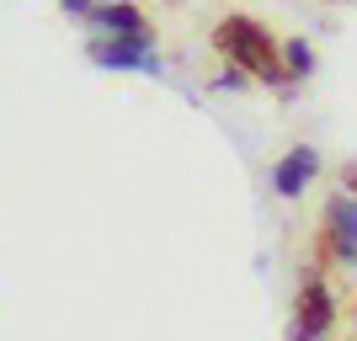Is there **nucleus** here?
<instances>
[{
  "mask_svg": "<svg viewBox=\"0 0 357 341\" xmlns=\"http://www.w3.org/2000/svg\"><path fill=\"white\" fill-rule=\"evenodd\" d=\"M213 48H219L229 64H240L251 80H267V86L294 80L288 64L278 59V48H272V32L261 27V22H251V16H224L219 27H213Z\"/></svg>",
  "mask_w": 357,
  "mask_h": 341,
  "instance_id": "1",
  "label": "nucleus"
},
{
  "mask_svg": "<svg viewBox=\"0 0 357 341\" xmlns=\"http://www.w3.org/2000/svg\"><path fill=\"white\" fill-rule=\"evenodd\" d=\"M320 176V149H310V144H294V149H283L278 155V165H272V192L278 197H304V187Z\"/></svg>",
  "mask_w": 357,
  "mask_h": 341,
  "instance_id": "4",
  "label": "nucleus"
},
{
  "mask_svg": "<svg viewBox=\"0 0 357 341\" xmlns=\"http://www.w3.org/2000/svg\"><path fill=\"white\" fill-rule=\"evenodd\" d=\"M91 27L96 32H149L144 11L139 6H128V0H107V6H91Z\"/></svg>",
  "mask_w": 357,
  "mask_h": 341,
  "instance_id": "6",
  "label": "nucleus"
},
{
  "mask_svg": "<svg viewBox=\"0 0 357 341\" xmlns=\"http://www.w3.org/2000/svg\"><path fill=\"white\" fill-rule=\"evenodd\" d=\"M59 6H64L70 16H86V11H91V0H59Z\"/></svg>",
  "mask_w": 357,
  "mask_h": 341,
  "instance_id": "8",
  "label": "nucleus"
},
{
  "mask_svg": "<svg viewBox=\"0 0 357 341\" xmlns=\"http://www.w3.org/2000/svg\"><path fill=\"white\" fill-rule=\"evenodd\" d=\"M342 181H347V187H352V192H357V160H352V165H347V171H342Z\"/></svg>",
  "mask_w": 357,
  "mask_h": 341,
  "instance_id": "9",
  "label": "nucleus"
},
{
  "mask_svg": "<svg viewBox=\"0 0 357 341\" xmlns=\"http://www.w3.org/2000/svg\"><path fill=\"white\" fill-rule=\"evenodd\" d=\"M86 54H91V64H102V70H144V75L165 70L160 54H155V32H102Z\"/></svg>",
  "mask_w": 357,
  "mask_h": 341,
  "instance_id": "2",
  "label": "nucleus"
},
{
  "mask_svg": "<svg viewBox=\"0 0 357 341\" xmlns=\"http://www.w3.org/2000/svg\"><path fill=\"white\" fill-rule=\"evenodd\" d=\"M283 64H288V75H294V80H304V75L314 70V48L304 43V38H288V48H283Z\"/></svg>",
  "mask_w": 357,
  "mask_h": 341,
  "instance_id": "7",
  "label": "nucleus"
},
{
  "mask_svg": "<svg viewBox=\"0 0 357 341\" xmlns=\"http://www.w3.org/2000/svg\"><path fill=\"white\" fill-rule=\"evenodd\" d=\"M326 256L357 267V197L352 192H336L326 203Z\"/></svg>",
  "mask_w": 357,
  "mask_h": 341,
  "instance_id": "3",
  "label": "nucleus"
},
{
  "mask_svg": "<svg viewBox=\"0 0 357 341\" xmlns=\"http://www.w3.org/2000/svg\"><path fill=\"white\" fill-rule=\"evenodd\" d=\"M336 326V294H331L320 278L304 282V294H298V315H294V336H326Z\"/></svg>",
  "mask_w": 357,
  "mask_h": 341,
  "instance_id": "5",
  "label": "nucleus"
}]
</instances>
